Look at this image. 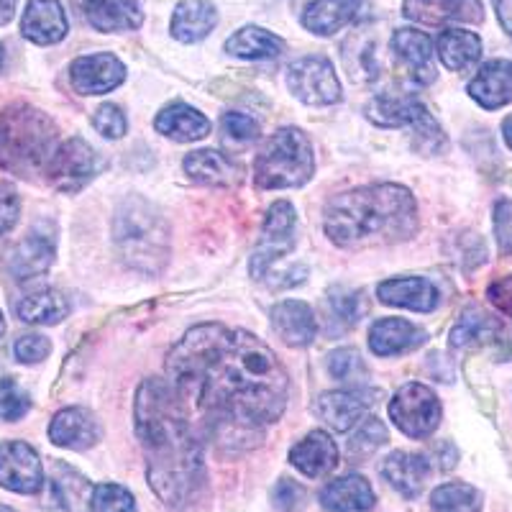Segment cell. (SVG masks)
Masks as SVG:
<instances>
[{"instance_id":"30","label":"cell","mask_w":512,"mask_h":512,"mask_svg":"<svg viewBox=\"0 0 512 512\" xmlns=\"http://www.w3.org/2000/svg\"><path fill=\"white\" fill-rule=\"evenodd\" d=\"M436 49L446 70L466 72L472 70L482 57V39L474 31L446 29L438 36Z\"/></svg>"},{"instance_id":"21","label":"cell","mask_w":512,"mask_h":512,"mask_svg":"<svg viewBox=\"0 0 512 512\" xmlns=\"http://www.w3.org/2000/svg\"><path fill=\"white\" fill-rule=\"evenodd\" d=\"M377 297L384 305L395 308H408L415 313H431L438 305V290L431 280L425 277H395L384 280L377 287Z\"/></svg>"},{"instance_id":"45","label":"cell","mask_w":512,"mask_h":512,"mask_svg":"<svg viewBox=\"0 0 512 512\" xmlns=\"http://www.w3.org/2000/svg\"><path fill=\"white\" fill-rule=\"evenodd\" d=\"M13 354H16L21 364H39V361H44L52 354V344H49V338L29 333V336H21L13 344Z\"/></svg>"},{"instance_id":"24","label":"cell","mask_w":512,"mask_h":512,"mask_svg":"<svg viewBox=\"0 0 512 512\" xmlns=\"http://www.w3.org/2000/svg\"><path fill=\"white\" fill-rule=\"evenodd\" d=\"M290 461L305 477L320 479L338 466V448L326 431H313L297 446H292Z\"/></svg>"},{"instance_id":"34","label":"cell","mask_w":512,"mask_h":512,"mask_svg":"<svg viewBox=\"0 0 512 512\" xmlns=\"http://www.w3.org/2000/svg\"><path fill=\"white\" fill-rule=\"evenodd\" d=\"M226 52L241 59H272L285 52V41L262 26H244L226 41Z\"/></svg>"},{"instance_id":"8","label":"cell","mask_w":512,"mask_h":512,"mask_svg":"<svg viewBox=\"0 0 512 512\" xmlns=\"http://www.w3.org/2000/svg\"><path fill=\"white\" fill-rule=\"evenodd\" d=\"M390 418L405 436L428 438L441 423V402L431 387L420 382L402 384L390 402Z\"/></svg>"},{"instance_id":"31","label":"cell","mask_w":512,"mask_h":512,"mask_svg":"<svg viewBox=\"0 0 512 512\" xmlns=\"http://www.w3.org/2000/svg\"><path fill=\"white\" fill-rule=\"evenodd\" d=\"M361 0H313L303 13L305 29L318 36H333L351 24Z\"/></svg>"},{"instance_id":"46","label":"cell","mask_w":512,"mask_h":512,"mask_svg":"<svg viewBox=\"0 0 512 512\" xmlns=\"http://www.w3.org/2000/svg\"><path fill=\"white\" fill-rule=\"evenodd\" d=\"M18 216H21V198H18L16 187L0 182V236L16 226Z\"/></svg>"},{"instance_id":"27","label":"cell","mask_w":512,"mask_h":512,"mask_svg":"<svg viewBox=\"0 0 512 512\" xmlns=\"http://www.w3.org/2000/svg\"><path fill=\"white\" fill-rule=\"evenodd\" d=\"M384 479L400 492L402 497L415 500L423 492L425 479L431 474V464L423 454H410V451H395L384 459L382 464Z\"/></svg>"},{"instance_id":"2","label":"cell","mask_w":512,"mask_h":512,"mask_svg":"<svg viewBox=\"0 0 512 512\" xmlns=\"http://www.w3.org/2000/svg\"><path fill=\"white\" fill-rule=\"evenodd\" d=\"M136 431L146 454V474L159 500L187 507L205 482L200 441L190 428L185 400L164 379H146L136 392Z\"/></svg>"},{"instance_id":"33","label":"cell","mask_w":512,"mask_h":512,"mask_svg":"<svg viewBox=\"0 0 512 512\" xmlns=\"http://www.w3.org/2000/svg\"><path fill=\"white\" fill-rule=\"evenodd\" d=\"M187 177L200 185H213L223 187L231 185L236 177H239V169L228 157H223L221 152H213V149H198V152H190L182 162Z\"/></svg>"},{"instance_id":"32","label":"cell","mask_w":512,"mask_h":512,"mask_svg":"<svg viewBox=\"0 0 512 512\" xmlns=\"http://www.w3.org/2000/svg\"><path fill=\"white\" fill-rule=\"evenodd\" d=\"M16 315L31 326H57L70 315V300L59 290L29 292L16 303Z\"/></svg>"},{"instance_id":"16","label":"cell","mask_w":512,"mask_h":512,"mask_svg":"<svg viewBox=\"0 0 512 512\" xmlns=\"http://www.w3.org/2000/svg\"><path fill=\"white\" fill-rule=\"evenodd\" d=\"M405 18L415 24H479L484 18L482 0H405Z\"/></svg>"},{"instance_id":"44","label":"cell","mask_w":512,"mask_h":512,"mask_svg":"<svg viewBox=\"0 0 512 512\" xmlns=\"http://www.w3.org/2000/svg\"><path fill=\"white\" fill-rule=\"evenodd\" d=\"M93 126L98 128L105 139H121V136L128 131L126 116H123L121 108H118V105H113V103L100 105L98 111H95V116H93Z\"/></svg>"},{"instance_id":"29","label":"cell","mask_w":512,"mask_h":512,"mask_svg":"<svg viewBox=\"0 0 512 512\" xmlns=\"http://www.w3.org/2000/svg\"><path fill=\"white\" fill-rule=\"evenodd\" d=\"M154 128H157L162 136H169V139L182 141H200L210 134V121L187 103H172L167 108H162V113L154 121Z\"/></svg>"},{"instance_id":"42","label":"cell","mask_w":512,"mask_h":512,"mask_svg":"<svg viewBox=\"0 0 512 512\" xmlns=\"http://www.w3.org/2000/svg\"><path fill=\"white\" fill-rule=\"evenodd\" d=\"M308 500L303 484L290 482V479H280L272 489V505L280 512H300Z\"/></svg>"},{"instance_id":"15","label":"cell","mask_w":512,"mask_h":512,"mask_svg":"<svg viewBox=\"0 0 512 512\" xmlns=\"http://www.w3.org/2000/svg\"><path fill=\"white\" fill-rule=\"evenodd\" d=\"M54 254H57V249H54L52 236L31 231L26 239H21L6 251L3 269L8 272V277L18 282L34 280V277H39V274H44L52 267Z\"/></svg>"},{"instance_id":"43","label":"cell","mask_w":512,"mask_h":512,"mask_svg":"<svg viewBox=\"0 0 512 512\" xmlns=\"http://www.w3.org/2000/svg\"><path fill=\"white\" fill-rule=\"evenodd\" d=\"M221 126H223V134H226L228 139L241 141V144L256 141L259 139V134H262V128H259V123H256L254 118L246 116V113H236V111L223 113Z\"/></svg>"},{"instance_id":"50","label":"cell","mask_w":512,"mask_h":512,"mask_svg":"<svg viewBox=\"0 0 512 512\" xmlns=\"http://www.w3.org/2000/svg\"><path fill=\"white\" fill-rule=\"evenodd\" d=\"M497 18H500L502 29L512 36V0H495Z\"/></svg>"},{"instance_id":"18","label":"cell","mask_w":512,"mask_h":512,"mask_svg":"<svg viewBox=\"0 0 512 512\" xmlns=\"http://www.w3.org/2000/svg\"><path fill=\"white\" fill-rule=\"evenodd\" d=\"M67 16L59 0H29L24 18H21V34L39 47L57 44L67 36Z\"/></svg>"},{"instance_id":"54","label":"cell","mask_w":512,"mask_h":512,"mask_svg":"<svg viewBox=\"0 0 512 512\" xmlns=\"http://www.w3.org/2000/svg\"><path fill=\"white\" fill-rule=\"evenodd\" d=\"M0 512H16V510H11V507H6V505H0Z\"/></svg>"},{"instance_id":"6","label":"cell","mask_w":512,"mask_h":512,"mask_svg":"<svg viewBox=\"0 0 512 512\" xmlns=\"http://www.w3.org/2000/svg\"><path fill=\"white\" fill-rule=\"evenodd\" d=\"M313 144L303 128L285 126L264 144L254 164V180L264 190L303 187L313 177Z\"/></svg>"},{"instance_id":"22","label":"cell","mask_w":512,"mask_h":512,"mask_svg":"<svg viewBox=\"0 0 512 512\" xmlns=\"http://www.w3.org/2000/svg\"><path fill=\"white\" fill-rule=\"evenodd\" d=\"M469 95L487 111H497L502 105L512 103V62L492 59L469 82Z\"/></svg>"},{"instance_id":"52","label":"cell","mask_w":512,"mask_h":512,"mask_svg":"<svg viewBox=\"0 0 512 512\" xmlns=\"http://www.w3.org/2000/svg\"><path fill=\"white\" fill-rule=\"evenodd\" d=\"M502 136H505V144L512 149V116H507L502 121Z\"/></svg>"},{"instance_id":"55","label":"cell","mask_w":512,"mask_h":512,"mask_svg":"<svg viewBox=\"0 0 512 512\" xmlns=\"http://www.w3.org/2000/svg\"><path fill=\"white\" fill-rule=\"evenodd\" d=\"M0 67H3V47H0Z\"/></svg>"},{"instance_id":"5","label":"cell","mask_w":512,"mask_h":512,"mask_svg":"<svg viewBox=\"0 0 512 512\" xmlns=\"http://www.w3.org/2000/svg\"><path fill=\"white\" fill-rule=\"evenodd\" d=\"M116 244L128 267L157 274L169 256V226L152 203L126 198L116 210Z\"/></svg>"},{"instance_id":"9","label":"cell","mask_w":512,"mask_h":512,"mask_svg":"<svg viewBox=\"0 0 512 512\" xmlns=\"http://www.w3.org/2000/svg\"><path fill=\"white\" fill-rule=\"evenodd\" d=\"M295 223V208L287 200H280V203H274L269 208L259 244L251 254L249 269L254 280H264L269 269L280 262L282 256L295 249Z\"/></svg>"},{"instance_id":"39","label":"cell","mask_w":512,"mask_h":512,"mask_svg":"<svg viewBox=\"0 0 512 512\" xmlns=\"http://www.w3.org/2000/svg\"><path fill=\"white\" fill-rule=\"evenodd\" d=\"M384 443H387V428H384L379 418L367 415V418L356 425V433L349 441V454L367 456L372 454V451H377L379 446H384Z\"/></svg>"},{"instance_id":"41","label":"cell","mask_w":512,"mask_h":512,"mask_svg":"<svg viewBox=\"0 0 512 512\" xmlns=\"http://www.w3.org/2000/svg\"><path fill=\"white\" fill-rule=\"evenodd\" d=\"M328 372L338 382H354L364 377V361L356 349H338L328 356Z\"/></svg>"},{"instance_id":"10","label":"cell","mask_w":512,"mask_h":512,"mask_svg":"<svg viewBox=\"0 0 512 512\" xmlns=\"http://www.w3.org/2000/svg\"><path fill=\"white\" fill-rule=\"evenodd\" d=\"M103 169V159L98 157L93 146L82 139H67L57 146L52 162L47 167V177L57 190L80 192L82 187L93 182Z\"/></svg>"},{"instance_id":"20","label":"cell","mask_w":512,"mask_h":512,"mask_svg":"<svg viewBox=\"0 0 512 512\" xmlns=\"http://www.w3.org/2000/svg\"><path fill=\"white\" fill-rule=\"evenodd\" d=\"M320 505L328 512H372L377 497H374L372 484L361 474H346L323 487Z\"/></svg>"},{"instance_id":"17","label":"cell","mask_w":512,"mask_h":512,"mask_svg":"<svg viewBox=\"0 0 512 512\" xmlns=\"http://www.w3.org/2000/svg\"><path fill=\"white\" fill-rule=\"evenodd\" d=\"M103 431L100 423L90 410L85 408H64L49 423V438L52 443L72 451H85L100 441Z\"/></svg>"},{"instance_id":"13","label":"cell","mask_w":512,"mask_h":512,"mask_svg":"<svg viewBox=\"0 0 512 512\" xmlns=\"http://www.w3.org/2000/svg\"><path fill=\"white\" fill-rule=\"evenodd\" d=\"M377 395L379 392L364 390V387L326 392V395H320V400L315 402V413L320 415L323 423L331 425L333 431L346 433L367 418V410L377 402L374 400Z\"/></svg>"},{"instance_id":"38","label":"cell","mask_w":512,"mask_h":512,"mask_svg":"<svg viewBox=\"0 0 512 512\" xmlns=\"http://www.w3.org/2000/svg\"><path fill=\"white\" fill-rule=\"evenodd\" d=\"M90 512H136V500L121 484L105 482L93 489Z\"/></svg>"},{"instance_id":"47","label":"cell","mask_w":512,"mask_h":512,"mask_svg":"<svg viewBox=\"0 0 512 512\" xmlns=\"http://www.w3.org/2000/svg\"><path fill=\"white\" fill-rule=\"evenodd\" d=\"M331 310L344 320L346 326H354L361 315V297L349 290H333L331 292Z\"/></svg>"},{"instance_id":"36","label":"cell","mask_w":512,"mask_h":512,"mask_svg":"<svg viewBox=\"0 0 512 512\" xmlns=\"http://www.w3.org/2000/svg\"><path fill=\"white\" fill-rule=\"evenodd\" d=\"M431 502L436 512H482V492L464 482L441 484Z\"/></svg>"},{"instance_id":"11","label":"cell","mask_w":512,"mask_h":512,"mask_svg":"<svg viewBox=\"0 0 512 512\" xmlns=\"http://www.w3.org/2000/svg\"><path fill=\"white\" fill-rule=\"evenodd\" d=\"M287 85L305 105H333L341 100V82L326 57H303L290 64Z\"/></svg>"},{"instance_id":"25","label":"cell","mask_w":512,"mask_h":512,"mask_svg":"<svg viewBox=\"0 0 512 512\" xmlns=\"http://www.w3.org/2000/svg\"><path fill=\"white\" fill-rule=\"evenodd\" d=\"M272 331L285 341L287 346H310L318 323L310 305L303 300H285L272 308Z\"/></svg>"},{"instance_id":"14","label":"cell","mask_w":512,"mask_h":512,"mask_svg":"<svg viewBox=\"0 0 512 512\" xmlns=\"http://www.w3.org/2000/svg\"><path fill=\"white\" fill-rule=\"evenodd\" d=\"M126 80V67L116 54H88L70 64V82L80 95H103Z\"/></svg>"},{"instance_id":"48","label":"cell","mask_w":512,"mask_h":512,"mask_svg":"<svg viewBox=\"0 0 512 512\" xmlns=\"http://www.w3.org/2000/svg\"><path fill=\"white\" fill-rule=\"evenodd\" d=\"M495 231L497 241H500L502 254L512 251V203L510 200H500L495 205Z\"/></svg>"},{"instance_id":"28","label":"cell","mask_w":512,"mask_h":512,"mask_svg":"<svg viewBox=\"0 0 512 512\" xmlns=\"http://www.w3.org/2000/svg\"><path fill=\"white\" fill-rule=\"evenodd\" d=\"M218 26V11L208 0H185L175 8L169 31L182 44H195L203 41L210 31Z\"/></svg>"},{"instance_id":"12","label":"cell","mask_w":512,"mask_h":512,"mask_svg":"<svg viewBox=\"0 0 512 512\" xmlns=\"http://www.w3.org/2000/svg\"><path fill=\"white\" fill-rule=\"evenodd\" d=\"M0 487L16 495H36L44 487V466L29 443H0Z\"/></svg>"},{"instance_id":"51","label":"cell","mask_w":512,"mask_h":512,"mask_svg":"<svg viewBox=\"0 0 512 512\" xmlns=\"http://www.w3.org/2000/svg\"><path fill=\"white\" fill-rule=\"evenodd\" d=\"M16 3L18 0H0V26L8 24L16 13Z\"/></svg>"},{"instance_id":"37","label":"cell","mask_w":512,"mask_h":512,"mask_svg":"<svg viewBox=\"0 0 512 512\" xmlns=\"http://www.w3.org/2000/svg\"><path fill=\"white\" fill-rule=\"evenodd\" d=\"M497 331H500V323L495 318L484 315L482 310H466L454 326V331H451V346L464 349L469 344L489 341L492 336H497Z\"/></svg>"},{"instance_id":"53","label":"cell","mask_w":512,"mask_h":512,"mask_svg":"<svg viewBox=\"0 0 512 512\" xmlns=\"http://www.w3.org/2000/svg\"><path fill=\"white\" fill-rule=\"evenodd\" d=\"M3 333H6V318L0 313V338H3Z\"/></svg>"},{"instance_id":"23","label":"cell","mask_w":512,"mask_h":512,"mask_svg":"<svg viewBox=\"0 0 512 512\" xmlns=\"http://www.w3.org/2000/svg\"><path fill=\"white\" fill-rule=\"evenodd\" d=\"M82 8H85L88 24L105 34L134 31L144 24L139 0H82Z\"/></svg>"},{"instance_id":"7","label":"cell","mask_w":512,"mask_h":512,"mask_svg":"<svg viewBox=\"0 0 512 512\" xmlns=\"http://www.w3.org/2000/svg\"><path fill=\"white\" fill-rule=\"evenodd\" d=\"M367 118L379 128H410L413 146L423 154L446 152V134L420 100L379 95L367 105Z\"/></svg>"},{"instance_id":"3","label":"cell","mask_w":512,"mask_h":512,"mask_svg":"<svg viewBox=\"0 0 512 512\" xmlns=\"http://www.w3.org/2000/svg\"><path fill=\"white\" fill-rule=\"evenodd\" d=\"M326 236L341 249L408 241L418 231V205L402 185H369L341 192L323 213Z\"/></svg>"},{"instance_id":"35","label":"cell","mask_w":512,"mask_h":512,"mask_svg":"<svg viewBox=\"0 0 512 512\" xmlns=\"http://www.w3.org/2000/svg\"><path fill=\"white\" fill-rule=\"evenodd\" d=\"M54 492L57 500L67 512H90V497H93V487L80 472H75L72 466L57 464L54 466Z\"/></svg>"},{"instance_id":"49","label":"cell","mask_w":512,"mask_h":512,"mask_svg":"<svg viewBox=\"0 0 512 512\" xmlns=\"http://www.w3.org/2000/svg\"><path fill=\"white\" fill-rule=\"evenodd\" d=\"M487 297H489V303L495 305L502 315L512 318V274H507V277H502V280L492 282L487 290Z\"/></svg>"},{"instance_id":"26","label":"cell","mask_w":512,"mask_h":512,"mask_svg":"<svg viewBox=\"0 0 512 512\" xmlns=\"http://www.w3.org/2000/svg\"><path fill=\"white\" fill-rule=\"evenodd\" d=\"M425 344V331L410 320L382 318L369 331V349L377 356H397Z\"/></svg>"},{"instance_id":"1","label":"cell","mask_w":512,"mask_h":512,"mask_svg":"<svg viewBox=\"0 0 512 512\" xmlns=\"http://www.w3.org/2000/svg\"><path fill=\"white\" fill-rule=\"evenodd\" d=\"M169 384L195 402L218 446L249 448L280 420L290 377L277 354L249 331L205 323L185 333L167 356Z\"/></svg>"},{"instance_id":"40","label":"cell","mask_w":512,"mask_h":512,"mask_svg":"<svg viewBox=\"0 0 512 512\" xmlns=\"http://www.w3.org/2000/svg\"><path fill=\"white\" fill-rule=\"evenodd\" d=\"M31 408V400L16 379L0 372V420H21Z\"/></svg>"},{"instance_id":"19","label":"cell","mask_w":512,"mask_h":512,"mask_svg":"<svg viewBox=\"0 0 512 512\" xmlns=\"http://www.w3.org/2000/svg\"><path fill=\"white\" fill-rule=\"evenodd\" d=\"M390 47L400 57V62L408 67L413 80L423 82V85L436 80V64H433L436 44H433V39L425 31L397 29L392 34Z\"/></svg>"},{"instance_id":"4","label":"cell","mask_w":512,"mask_h":512,"mask_svg":"<svg viewBox=\"0 0 512 512\" xmlns=\"http://www.w3.org/2000/svg\"><path fill=\"white\" fill-rule=\"evenodd\" d=\"M57 146V126L47 113L26 103L0 113V169L24 180L47 175Z\"/></svg>"}]
</instances>
